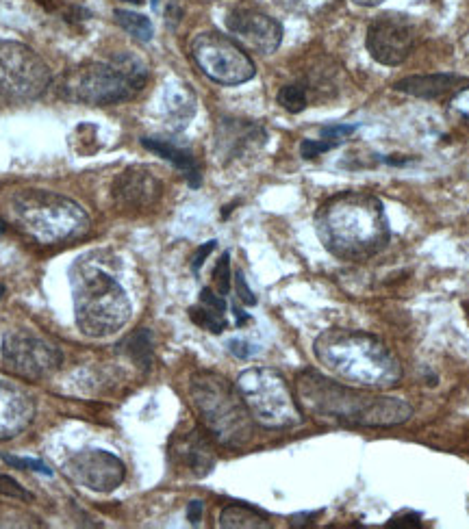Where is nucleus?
<instances>
[{
    "mask_svg": "<svg viewBox=\"0 0 469 529\" xmlns=\"http://www.w3.org/2000/svg\"><path fill=\"white\" fill-rule=\"evenodd\" d=\"M300 406L313 419L354 428H394L413 415L409 402L400 397L367 393L359 386L335 382L318 371H302L296 378Z\"/></svg>",
    "mask_w": 469,
    "mask_h": 529,
    "instance_id": "f257e3e1",
    "label": "nucleus"
},
{
    "mask_svg": "<svg viewBox=\"0 0 469 529\" xmlns=\"http://www.w3.org/2000/svg\"><path fill=\"white\" fill-rule=\"evenodd\" d=\"M315 228L328 252L354 263L383 252L391 237L383 202L367 191H344L326 200Z\"/></svg>",
    "mask_w": 469,
    "mask_h": 529,
    "instance_id": "f03ea898",
    "label": "nucleus"
},
{
    "mask_svg": "<svg viewBox=\"0 0 469 529\" xmlns=\"http://www.w3.org/2000/svg\"><path fill=\"white\" fill-rule=\"evenodd\" d=\"M111 261L107 250H92L81 254L70 267L76 326L92 339L122 330L133 311Z\"/></svg>",
    "mask_w": 469,
    "mask_h": 529,
    "instance_id": "7ed1b4c3",
    "label": "nucleus"
},
{
    "mask_svg": "<svg viewBox=\"0 0 469 529\" xmlns=\"http://www.w3.org/2000/svg\"><path fill=\"white\" fill-rule=\"evenodd\" d=\"M313 352L337 380L359 389H394L402 380L400 360L374 334L341 328L324 330L315 339Z\"/></svg>",
    "mask_w": 469,
    "mask_h": 529,
    "instance_id": "20e7f679",
    "label": "nucleus"
},
{
    "mask_svg": "<svg viewBox=\"0 0 469 529\" xmlns=\"http://www.w3.org/2000/svg\"><path fill=\"white\" fill-rule=\"evenodd\" d=\"M189 399L215 443L228 449L246 447L255 436V419L237 386L220 373L198 371L189 382Z\"/></svg>",
    "mask_w": 469,
    "mask_h": 529,
    "instance_id": "39448f33",
    "label": "nucleus"
},
{
    "mask_svg": "<svg viewBox=\"0 0 469 529\" xmlns=\"http://www.w3.org/2000/svg\"><path fill=\"white\" fill-rule=\"evenodd\" d=\"M18 226L37 243L57 245L81 239L90 232V215L79 202L55 191L22 189L11 198Z\"/></svg>",
    "mask_w": 469,
    "mask_h": 529,
    "instance_id": "423d86ee",
    "label": "nucleus"
},
{
    "mask_svg": "<svg viewBox=\"0 0 469 529\" xmlns=\"http://www.w3.org/2000/svg\"><path fill=\"white\" fill-rule=\"evenodd\" d=\"M148 83V66L133 53H118L105 61L87 63L72 81L74 98L92 107H109L133 100Z\"/></svg>",
    "mask_w": 469,
    "mask_h": 529,
    "instance_id": "0eeeda50",
    "label": "nucleus"
},
{
    "mask_svg": "<svg viewBox=\"0 0 469 529\" xmlns=\"http://www.w3.org/2000/svg\"><path fill=\"white\" fill-rule=\"evenodd\" d=\"M255 423L268 430H287L302 423V410L281 371L252 367L239 373L235 382Z\"/></svg>",
    "mask_w": 469,
    "mask_h": 529,
    "instance_id": "6e6552de",
    "label": "nucleus"
},
{
    "mask_svg": "<svg viewBox=\"0 0 469 529\" xmlns=\"http://www.w3.org/2000/svg\"><path fill=\"white\" fill-rule=\"evenodd\" d=\"M48 85L50 70L33 48L0 40V100L29 102L40 98Z\"/></svg>",
    "mask_w": 469,
    "mask_h": 529,
    "instance_id": "1a4fd4ad",
    "label": "nucleus"
},
{
    "mask_svg": "<svg viewBox=\"0 0 469 529\" xmlns=\"http://www.w3.org/2000/svg\"><path fill=\"white\" fill-rule=\"evenodd\" d=\"M192 57L202 74L220 85H242L255 79L257 68L233 37L207 31L194 37Z\"/></svg>",
    "mask_w": 469,
    "mask_h": 529,
    "instance_id": "9d476101",
    "label": "nucleus"
},
{
    "mask_svg": "<svg viewBox=\"0 0 469 529\" xmlns=\"http://www.w3.org/2000/svg\"><path fill=\"white\" fill-rule=\"evenodd\" d=\"M5 367L22 380H46L61 367L63 356L57 345L46 341L33 330H9L0 343Z\"/></svg>",
    "mask_w": 469,
    "mask_h": 529,
    "instance_id": "9b49d317",
    "label": "nucleus"
},
{
    "mask_svg": "<svg viewBox=\"0 0 469 529\" xmlns=\"http://www.w3.org/2000/svg\"><path fill=\"white\" fill-rule=\"evenodd\" d=\"M417 44V29L402 14H383L372 20L367 27L365 46L367 53L376 59L380 66H402L413 53Z\"/></svg>",
    "mask_w": 469,
    "mask_h": 529,
    "instance_id": "f8f14e48",
    "label": "nucleus"
},
{
    "mask_svg": "<svg viewBox=\"0 0 469 529\" xmlns=\"http://www.w3.org/2000/svg\"><path fill=\"white\" fill-rule=\"evenodd\" d=\"M66 473L74 484L92 490V493L107 495L113 493L126 477L124 462L105 449H85L76 451L63 462Z\"/></svg>",
    "mask_w": 469,
    "mask_h": 529,
    "instance_id": "ddd939ff",
    "label": "nucleus"
},
{
    "mask_svg": "<svg viewBox=\"0 0 469 529\" xmlns=\"http://www.w3.org/2000/svg\"><path fill=\"white\" fill-rule=\"evenodd\" d=\"M226 29L239 46L255 50L261 55H272L283 42V27L268 14L257 9H235L226 18Z\"/></svg>",
    "mask_w": 469,
    "mask_h": 529,
    "instance_id": "4468645a",
    "label": "nucleus"
},
{
    "mask_svg": "<svg viewBox=\"0 0 469 529\" xmlns=\"http://www.w3.org/2000/svg\"><path fill=\"white\" fill-rule=\"evenodd\" d=\"M111 196L124 211H144L163 196L161 178L146 165H131L113 180Z\"/></svg>",
    "mask_w": 469,
    "mask_h": 529,
    "instance_id": "2eb2a0df",
    "label": "nucleus"
},
{
    "mask_svg": "<svg viewBox=\"0 0 469 529\" xmlns=\"http://www.w3.org/2000/svg\"><path fill=\"white\" fill-rule=\"evenodd\" d=\"M35 417L33 397L18 384L0 380V441L20 436Z\"/></svg>",
    "mask_w": 469,
    "mask_h": 529,
    "instance_id": "dca6fc26",
    "label": "nucleus"
},
{
    "mask_svg": "<svg viewBox=\"0 0 469 529\" xmlns=\"http://www.w3.org/2000/svg\"><path fill=\"white\" fill-rule=\"evenodd\" d=\"M170 456L179 467L187 469L196 477H205L215 467V451L211 445V438L202 434L200 430H189L185 434L174 436Z\"/></svg>",
    "mask_w": 469,
    "mask_h": 529,
    "instance_id": "f3484780",
    "label": "nucleus"
},
{
    "mask_svg": "<svg viewBox=\"0 0 469 529\" xmlns=\"http://www.w3.org/2000/svg\"><path fill=\"white\" fill-rule=\"evenodd\" d=\"M265 144V131L257 124L242 120H224L218 133V152L224 159H239L250 148Z\"/></svg>",
    "mask_w": 469,
    "mask_h": 529,
    "instance_id": "a211bd4d",
    "label": "nucleus"
},
{
    "mask_svg": "<svg viewBox=\"0 0 469 529\" xmlns=\"http://www.w3.org/2000/svg\"><path fill=\"white\" fill-rule=\"evenodd\" d=\"M142 146L146 150H150V152L159 154L161 159L170 161L176 167V170H181L189 185H192V187L200 185L202 170H200L198 159L194 157V152H189V150H185L181 146H176L174 141H170V139H159V137H144Z\"/></svg>",
    "mask_w": 469,
    "mask_h": 529,
    "instance_id": "6ab92c4d",
    "label": "nucleus"
},
{
    "mask_svg": "<svg viewBox=\"0 0 469 529\" xmlns=\"http://www.w3.org/2000/svg\"><path fill=\"white\" fill-rule=\"evenodd\" d=\"M163 113L172 131H183L196 115V96L189 85L172 83L163 94Z\"/></svg>",
    "mask_w": 469,
    "mask_h": 529,
    "instance_id": "aec40b11",
    "label": "nucleus"
},
{
    "mask_svg": "<svg viewBox=\"0 0 469 529\" xmlns=\"http://www.w3.org/2000/svg\"><path fill=\"white\" fill-rule=\"evenodd\" d=\"M461 79L454 74H422V76H407L394 85L396 92L409 94L415 98H441L443 94H448L454 85H459Z\"/></svg>",
    "mask_w": 469,
    "mask_h": 529,
    "instance_id": "412c9836",
    "label": "nucleus"
},
{
    "mask_svg": "<svg viewBox=\"0 0 469 529\" xmlns=\"http://www.w3.org/2000/svg\"><path fill=\"white\" fill-rule=\"evenodd\" d=\"M220 527L224 529H263L270 527L268 519L248 506H226L220 514Z\"/></svg>",
    "mask_w": 469,
    "mask_h": 529,
    "instance_id": "4be33fe9",
    "label": "nucleus"
},
{
    "mask_svg": "<svg viewBox=\"0 0 469 529\" xmlns=\"http://www.w3.org/2000/svg\"><path fill=\"white\" fill-rule=\"evenodd\" d=\"M122 352L129 354V358L137 367H142L144 371H148L152 365V334H150V330L142 328V330H137L135 334H131V337L122 343Z\"/></svg>",
    "mask_w": 469,
    "mask_h": 529,
    "instance_id": "5701e85b",
    "label": "nucleus"
},
{
    "mask_svg": "<svg viewBox=\"0 0 469 529\" xmlns=\"http://www.w3.org/2000/svg\"><path fill=\"white\" fill-rule=\"evenodd\" d=\"M116 22L120 24V29L129 33L133 40L137 42H150L152 35H155V29H152V22L142 16V14H135V11H129V9H116Z\"/></svg>",
    "mask_w": 469,
    "mask_h": 529,
    "instance_id": "b1692460",
    "label": "nucleus"
},
{
    "mask_svg": "<svg viewBox=\"0 0 469 529\" xmlns=\"http://www.w3.org/2000/svg\"><path fill=\"white\" fill-rule=\"evenodd\" d=\"M276 98H278V105L289 113H302L309 105L307 87L300 83H291V85L281 87V92H278Z\"/></svg>",
    "mask_w": 469,
    "mask_h": 529,
    "instance_id": "393cba45",
    "label": "nucleus"
},
{
    "mask_svg": "<svg viewBox=\"0 0 469 529\" xmlns=\"http://www.w3.org/2000/svg\"><path fill=\"white\" fill-rule=\"evenodd\" d=\"M189 317H192V321H194L196 326L205 328V330H209L213 334H220V332L226 330V317H224V313L215 311V308H211L207 304H202V302L198 306H194L192 311H189Z\"/></svg>",
    "mask_w": 469,
    "mask_h": 529,
    "instance_id": "a878e982",
    "label": "nucleus"
},
{
    "mask_svg": "<svg viewBox=\"0 0 469 529\" xmlns=\"http://www.w3.org/2000/svg\"><path fill=\"white\" fill-rule=\"evenodd\" d=\"M3 460L9 464V467L20 469V471H33V473H42V475H53V469H50L46 462L37 460V458H20V456L3 454Z\"/></svg>",
    "mask_w": 469,
    "mask_h": 529,
    "instance_id": "bb28decb",
    "label": "nucleus"
},
{
    "mask_svg": "<svg viewBox=\"0 0 469 529\" xmlns=\"http://www.w3.org/2000/svg\"><path fill=\"white\" fill-rule=\"evenodd\" d=\"M354 131H357V126H348V124L324 126L320 131V139L328 141V144H331L333 148H337V146L344 144V141H348L354 135Z\"/></svg>",
    "mask_w": 469,
    "mask_h": 529,
    "instance_id": "cd10ccee",
    "label": "nucleus"
},
{
    "mask_svg": "<svg viewBox=\"0 0 469 529\" xmlns=\"http://www.w3.org/2000/svg\"><path fill=\"white\" fill-rule=\"evenodd\" d=\"M213 282L220 295H228V291H231V258H228V254H224L215 265Z\"/></svg>",
    "mask_w": 469,
    "mask_h": 529,
    "instance_id": "c85d7f7f",
    "label": "nucleus"
},
{
    "mask_svg": "<svg viewBox=\"0 0 469 529\" xmlns=\"http://www.w3.org/2000/svg\"><path fill=\"white\" fill-rule=\"evenodd\" d=\"M285 9L296 11V14H318V11L326 9L333 0H278Z\"/></svg>",
    "mask_w": 469,
    "mask_h": 529,
    "instance_id": "c756f323",
    "label": "nucleus"
},
{
    "mask_svg": "<svg viewBox=\"0 0 469 529\" xmlns=\"http://www.w3.org/2000/svg\"><path fill=\"white\" fill-rule=\"evenodd\" d=\"M0 495L11 497V499H20V501H33L35 497L29 493L27 488L20 486L14 477L0 473Z\"/></svg>",
    "mask_w": 469,
    "mask_h": 529,
    "instance_id": "7c9ffc66",
    "label": "nucleus"
},
{
    "mask_svg": "<svg viewBox=\"0 0 469 529\" xmlns=\"http://www.w3.org/2000/svg\"><path fill=\"white\" fill-rule=\"evenodd\" d=\"M328 150H333V146L324 139H304L300 144V154L304 159H315Z\"/></svg>",
    "mask_w": 469,
    "mask_h": 529,
    "instance_id": "2f4dec72",
    "label": "nucleus"
},
{
    "mask_svg": "<svg viewBox=\"0 0 469 529\" xmlns=\"http://www.w3.org/2000/svg\"><path fill=\"white\" fill-rule=\"evenodd\" d=\"M228 352H231L233 356H237L239 360H248V358H252L259 352V347L244 341V339H233V341H228Z\"/></svg>",
    "mask_w": 469,
    "mask_h": 529,
    "instance_id": "473e14b6",
    "label": "nucleus"
},
{
    "mask_svg": "<svg viewBox=\"0 0 469 529\" xmlns=\"http://www.w3.org/2000/svg\"><path fill=\"white\" fill-rule=\"evenodd\" d=\"M235 289H237V298L242 300L246 306H255V304H257L255 293L250 291L248 282H246V278H244L242 272H237V274H235Z\"/></svg>",
    "mask_w": 469,
    "mask_h": 529,
    "instance_id": "72a5a7b5",
    "label": "nucleus"
},
{
    "mask_svg": "<svg viewBox=\"0 0 469 529\" xmlns=\"http://www.w3.org/2000/svg\"><path fill=\"white\" fill-rule=\"evenodd\" d=\"M450 107L456 115H461V118L469 120V87H465V89H461V92L454 94Z\"/></svg>",
    "mask_w": 469,
    "mask_h": 529,
    "instance_id": "f704fd0d",
    "label": "nucleus"
},
{
    "mask_svg": "<svg viewBox=\"0 0 469 529\" xmlns=\"http://www.w3.org/2000/svg\"><path fill=\"white\" fill-rule=\"evenodd\" d=\"M387 527H422V519H420V514L407 512V514L394 516V519L387 523Z\"/></svg>",
    "mask_w": 469,
    "mask_h": 529,
    "instance_id": "c9c22d12",
    "label": "nucleus"
},
{
    "mask_svg": "<svg viewBox=\"0 0 469 529\" xmlns=\"http://www.w3.org/2000/svg\"><path fill=\"white\" fill-rule=\"evenodd\" d=\"M215 243H218V241H209V243H205V245H202V248L196 252V256H194V261H192V269H194V272L198 274L200 272V267H202V263H205L207 261V256L215 250Z\"/></svg>",
    "mask_w": 469,
    "mask_h": 529,
    "instance_id": "e433bc0d",
    "label": "nucleus"
},
{
    "mask_svg": "<svg viewBox=\"0 0 469 529\" xmlns=\"http://www.w3.org/2000/svg\"><path fill=\"white\" fill-rule=\"evenodd\" d=\"M202 510H205V506H202V501H192V503H189V506H187V519H189V523L198 525L200 519H202Z\"/></svg>",
    "mask_w": 469,
    "mask_h": 529,
    "instance_id": "4c0bfd02",
    "label": "nucleus"
},
{
    "mask_svg": "<svg viewBox=\"0 0 469 529\" xmlns=\"http://www.w3.org/2000/svg\"><path fill=\"white\" fill-rule=\"evenodd\" d=\"M352 3L359 7H378L380 3H385V0H352Z\"/></svg>",
    "mask_w": 469,
    "mask_h": 529,
    "instance_id": "58836bf2",
    "label": "nucleus"
},
{
    "mask_svg": "<svg viewBox=\"0 0 469 529\" xmlns=\"http://www.w3.org/2000/svg\"><path fill=\"white\" fill-rule=\"evenodd\" d=\"M3 232H5V224H3V222H0V235H3Z\"/></svg>",
    "mask_w": 469,
    "mask_h": 529,
    "instance_id": "ea45409f",
    "label": "nucleus"
},
{
    "mask_svg": "<svg viewBox=\"0 0 469 529\" xmlns=\"http://www.w3.org/2000/svg\"><path fill=\"white\" fill-rule=\"evenodd\" d=\"M5 293V287L3 285H0V295H3Z\"/></svg>",
    "mask_w": 469,
    "mask_h": 529,
    "instance_id": "a19ab883",
    "label": "nucleus"
}]
</instances>
